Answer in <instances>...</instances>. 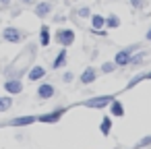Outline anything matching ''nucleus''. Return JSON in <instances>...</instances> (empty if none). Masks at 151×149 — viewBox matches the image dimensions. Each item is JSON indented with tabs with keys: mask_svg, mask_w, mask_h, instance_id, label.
<instances>
[{
	"mask_svg": "<svg viewBox=\"0 0 151 149\" xmlns=\"http://www.w3.org/2000/svg\"><path fill=\"white\" fill-rule=\"evenodd\" d=\"M2 40L9 42V44H21V42L25 40V35H23V31L17 29V27H6V29L2 31Z\"/></svg>",
	"mask_w": 151,
	"mask_h": 149,
	"instance_id": "obj_1",
	"label": "nucleus"
},
{
	"mask_svg": "<svg viewBox=\"0 0 151 149\" xmlns=\"http://www.w3.org/2000/svg\"><path fill=\"white\" fill-rule=\"evenodd\" d=\"M114 99V95H97V97H91L87 101H83L85 108H106L110 106V101Z\"/></svg>",
	"mask_w": 151,
	"mask_h": 149,
	"instance_id": "obj_2",
	"label": "nucleus"
},
{
	"mask_svg": "<svg viewBox=\"0 0 151 149\" xmlns=\"http://www.w3.org/2000/svg\"><path fill=\"white\" fill-rule=\"evenodd\" d=\"M56 42L62 48H68L75 42V31L73 29H60V31H56Z\"/></svg>",
	"mask_w": 151,
	"mask_h": 149,
	"instance_id": "obj_3",
	"label": "nucleus"
},
{
	"mask_svg": "<svg viewBox=\"0 0 151 149\" xmlns=\"http://www.w3.org/2000/svg\"><path fill=\"white\" fill-rule=\"evenodd\" d=\"M2 87H4V91H6L9 95H19V93L23 91V81H21V79H9Z\"/></svg>",
	"mask_w": 151,
	"mask_h": 149,
	"instance_id": "obj_4",
	"label": "nucleus"
},
{
	"mask_svg": "<svg viewBox=\"0 0 151 149\" xmlns=\"http://www.w3.org/2000/svg\"><path fill=\"white\" fill-rule=\"evenodd\" d=\"M134 48H137V46H130V48L120 50V52L116 54V58H114V64H118V66L128 64V62H130V54H132V50H134Z\"/></svg>",
	"mask_w": 151,
	"mask_h": 149,
	"instance_id": "obj_5",
	"label": "nucleus"
},
{
	"mask_svg": "<svg viewBox=\"0 0 151 149\" xmlns=\"http://www.w3.org/2000/svg\"><path fill=\"white\" fill-rule=\"evenodd\" d=\"M66 110L64 108H60V110H54V112H48V114H42V116H37V120L40 122H46V124H52V122H58L60 118H62V114H64Z\"/></svg>",
	"mask_w": 151,
	"mask_h": 149,
	"instance_id": "obj_6",
	"label": "nucleus"
},
{
	"mask_svg": "<svg viewBox=\"0 0 151 149\" xmlns=\"http://www.w3.org/2000/svg\"><path fill=\"white\" fill-rule=\"evenodd\" d=\"M54 93H56V89H54L52 83H42L37 87V97L40 99H50V97H54Z\"/></svg>",
	"mask_w": 151,
	"mask_h": 149,
	"instance_id": "obj_7",
	"label": "nucleus"
},
{
	"mask_svg": "<svg viewBox=\"0 0 151 149\" xmlns=\"http://www.w3.org/2000/svg\"><path fill=\"white\" fill-rule=\"evenodd\" d=\"M37 120V116H19V118H13L9 120L11 126H27V124H33Z\"/></svg>",
	"mask_w": 151,
	"mask_h": 149,
	"instance_id": "obj_8",
	"label": "nucleus"
},
{
	"mask_svg": "<svg viewBox=\"0 0 151 149\" xmlns=\"http://www.w3.org/2000/svg\"><path fill=\"white\" fill-rule=\"evenodd\" d=\"M46 77V68L44 66H33V68H29V73H27V79L29 81H40V79H44Z\"/></svg>",
	"mask_w": 151,
	"mask_h": 149,
	"instance_id": "obj_9",
	"label": "nucleus"
},
{
	"mask_svg": "<svg viewBox=\"0 0 151 149\" xmlns=\"http://www.w3.org/2000/svg\"><path fill=\"white\" fill-rule=\"evenodd\" d=\"M50 11H52V4H50V2H37V4H35V15H37L40 19L48 17Z\"/></svg>",
	"mask_w": 151,
	"mask_h": 149,
	"instance_id": "obj_10",
	"label": "nucleus"
},
{
	"mask_svg": "<svg viewBox=\"0 0 151 149\" xmlns=\"http://www.w3.org/2000/svg\"><path fill=\"white\" fill-rule=\"evenodd\" d=\"M95 77H97V73H95V68H85L83 71V75H81V83L83 85H89V83H93L95 81Z\"/></svg>",
	"mask_w": 151,
	"mask_h": 149,
	"instance_id": "obj_11",
	"label": "nucleus"
},
{
	"mask_svg": "<svg viewBox=\"0 0 151 149\" xmlns=\"http://www.w3.org/2000/svg\"><path fill=\"white\" fill-rule=\"evenodd\" d=\"M66 64V48H62L60 52H58V56L54 58V62H52V66L54 68H62Z\"/></svg>",
	"mask_w": 151,
	"mask_h": 149,
	"instance_id": "obj_12",
	"label": "nucleus"
},
{
	"mask_svg": "<svg viewBox=\"0 0 151 149\" xmlns=\"http://www.w3.org/2000/svg\"><path fill=\"white\" fill-rule=\"evenodd\" d=\"M50 44V29H48V25H42V29H40V46H48Z\"/></svg>",
	"mask_w": 151,
	"mask_h": 149,
	"instance_id": "obj_13",
	"label": "nucleus"
},
{
	"mask_svg": "<svg viewBox=\"0 0 151 149\" xmlns=\"http://www.w3.org/2000/svg\"><path fill=\"white\" fill-rule=\"evenodd\" d=\"M110 112H112V116H124V106H122L120 101L112 99V101H110Z\"/></svg>",
	"mask_w": 151,
	"mask_h": 149,
	"instance_id": "obj_14",
	"label": "nucleus"
},
{
	"mask_svg": "<svg viewBox=\"0 0 151 149\" xmlns=\"http://www.w3.org/2000/svg\"><path fill=\"white\" fill-rule=\"evenodd\" d=\"M104 25H106V19H104L101 15H93V17H91V29H93V31H99Z\"/></svg>",
	"mask_w": 151,
	"mask_h": 149,
	"instance_id": "obj_15",
	"label": "nucleus"
},
{
	"mask_svg": "<svg viewBox=\"0 0 151 149\" xmlns=\"http://www.w3.org/2000/svg\"><path fill=\"white\" fill-rule=\"evenodd\" d=\"M99 130H101V135H110V130H112V118H104L101 120V124H99Z\"/></svg>",
	"mask_w": 151,
	"mask_h": 149,
	"instance_id": "obj_16",
	"label": "nucleus"
},
{
	"mask_svg": "<svg viewBox=\"0 0 151 149\" xmlns=\"http://www.w3.org/2000/svg\"><path fill=\"white\" fill-rule=\"evenodd\" d=\"M11 106H13L11 95H6V97H0V112H6V110H11Z\"/></svg>",
	"mask_w": 151,
	"mask_h": 149,
	"instance_id": "obj_17",
	"label": "nucleus"
},
{
	"mask_svg": "<svg viewBox=\"0 0 151 149\" xmlns=\"http://www.w3.org/2000/svg\"><path fill=\"white\" fill-rule=\"evenodd\" d=\"M106 25L112 27V29H116V27H120V19H118L116 15H110V17L106 19Z\"/></svg>",
	"mask_w": 151,
	"mask_h": 149,
	"instance_id": "obj_18",
	"label": "nucleus"
},
{
	"mask_svg": "<svg viewBox=\"0 0 151 149\" xmlns=\"http://www.w3.org/2000/svg\"><path fill=\"white\" fill-rule=\"evenodd\" d=\"M114 66H116L114 62H104V64H101V71H104V73H112Z\"/></svg>",
	"mask_w": 151,
	"mask_h": 149,
	"instance_id": "obj_19",
	"label": "nucleus"
},
{
	"mask_svg": "<svg viewBox=\"0 0 151 149\" xmlns=\"http://www.w3.org/2000/svg\"><path fill=\"white\" fill-rule=\"evenodd\" d=\"M145 145H151V137H145V139H141L137 143V147H145Z\"/></svg>",
	"mask_w": 151,
	"mask_h": 149,
	"instance_id": "obj_20",
	"label": "nucleus"
},
{
	"mask_svg": "<svg viewBox=\"0 0 151 149\" xmlns=\"http://www.w3.org/2000/svg\"><path fill=\"white\" fill-rule=\"evenodd\" d=\"M73 79H75V75H73V73H64V75H62V81H64V83H70Z\"/></svg>",
	"mask_w": 151,
	"mask_h": 149,
	"instance_id": "obj_21",
	"label": "nucleus"
},
{
	"mask_svg": "<svg viewBox=\"0 0 151 149\" xmlns=\"http://www.w3.org/2000/svg\"><path fill=\"white\" fill-rule=\"evenodd\" d=\"M143 56H145V54H137L134 58H130V64H139V62L143 60Z\"/></svg>",
	"mask_w": 151,
	"mask_h": 149,
	"instance_id": "obj_22",
	"label": "nucleus"
},
{
	"mask_svg": "<svg viewBox=\"0 0 151 149\" xmlns=\"http://www.w3.org/2000/svg\"><path fill=\"white\" fill-rule=\"evenodd\" d=\"M79 17H89V9H87V6L79 9Z\"/></svg>",
	"mask_w": 151,
	"mask_h": 149,
	"instance_id": "obj_23",
	"label": "nucleus"
},
{
	"mask_svg": "<svg viewBox=\"0 0 151 149\" xmlns=\"http://www.w3.org/2000/svg\"><path fill=\"white\" fill-rule=\"evenodd\" d=\"M130 2H132V6L137 9V6H141V0H130Z\"/></svg>",
	"mask_w": 151,
	"mask_h": 149,
	"instance_id": "obj_24",
	"label": "nucleus"
},
{
	"mask_svg": "<svg viewBox=\"0 0 151 149\" xmlns=\"http://www.w3.org/2000/svg\"><path fill=\"white\" fill-rule=\"evenodd\" d=\"M9 2H11V0H0V4H2V6H9Z\"/></svg>",
	"mask_w": 151,
	"mask_h": 149,
	"instance_id": "obj_25",
	"label": "nucleus"
},
{
	"mask_svg": "<svg viewBox=\"0 0 151 149\" xmlns=\"http://www.w3.org/2000/svg\"><path fill=\"white\" fill-rule=\"evenodd\" d=\"M147 42H151V29L147 31Z\"/></svg>",
	"mask_w": 151,
	"mask_h": 149,
	"instance_id": "obj_26",
	"label": "nucleus"
},
{
	"mask_svg": "<svg viewBox=\"0 0 151 149\" xmlns=\"http://www.w3.org/2000/svg\"><path fill=\"white\" fill-rule=\"evenodd\" d=\"M143 77H145V79H151V71H149L147 75H143Z\"/></svg>",
	"mask_w": 151,
	"mask_h": 149,
	"instance_id": "obj_27",
	"label": "nucleus"
},
{
	"mask_svg": "<svg viewBox=\"0 0 151 149\" xmlns=\"http://www.w3.org/2000/svg\"><path fill=\"white\" fill-rule=\"evenodd\" d=\"M23 4H29V0H23Z\"/></svg>",
	"mask_w": 151,
	"mask_h": 149,
	"instance_id": "obj_28",
	"label": "nucleus"
}]
</instances>
